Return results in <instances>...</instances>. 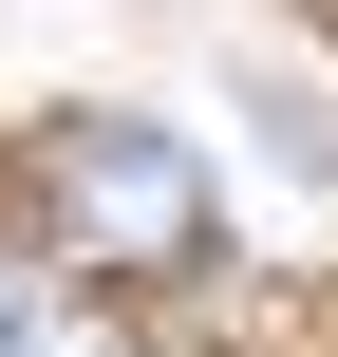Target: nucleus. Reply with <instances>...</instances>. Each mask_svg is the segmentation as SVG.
<instances>
[{"mask_svg": "<svg viewBox=\"0 0 338 357\" xmlns=\"http://www.w3.org/2000/svg\"><path fill=\"white\" fill-rule=\"evenodd\" d=\"M19 188H38L56 264H94V282L207 264V169H188V132H151V113H56V132L19 151Z\"/></svg>", "mask_w": 338, "mask_h": 357, "instance_id": "f257e3e1", "label": "nucleus"}, {"mask_svg": "<svg viewBox=\"0 0 338 357\" xmlns=\"http://www.w3.org/2000/svg\"><path fill=\"white\" fill-rule=\"evenodd\" d=\"M19 339H38V282H19V264H0V357H19Z\"/></svg>", "mask_w": 338, "mask_h": 357, "instance_id": "f03ea898", "label": "nucleus"}]
</instances>
